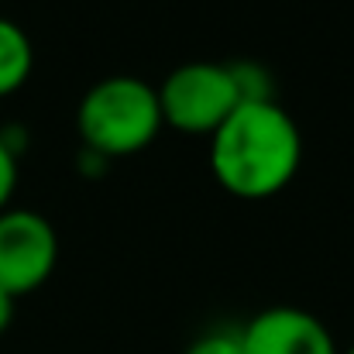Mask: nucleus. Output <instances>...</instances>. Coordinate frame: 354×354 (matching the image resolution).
Returning <instances> with one entry per match:
<instances>
[{
  "mask_svg": "<svg viewBox=\"0 0 354 354\" xmlns=\"http://www.w3.org/2000/svg\"><path fill=\"white\" fill-rule=\"evenodd\" d=\"M344 354H354V344H351V348H348V351H344Z\"/></svg>",
  "mask_w": 354,
  "mask_h": 354,
  "instance_id": "9d476101",
  "label": "nucleus"
},
{
  "mask_svg": "<svg viewBox=\"0 0 354 354\" xmlns=\"http://www.w3.org/2000/svg\"><path fill=\"white\" fill-rule=\"evenodd\" d=\"M59 261L55 227L35 210H3L0 214V289L28 296L41 289Z\"/></svg>",
  "mask_w": 354,
  "mask_h": 354,
  "instance_id": "20e7f679",
  "label": "nucleus"
},
{
  "mask_svg": "<svg viewBox=\"0 0 354 354\" xmlns=\"http://www.w3.org/2000/svg\"><path fill=\"white\" fill-rule=\"evenodd\" d=\"M14 189H17V158H14L10 145L0 138V214L7 210Z\"/></svg>",
  "mask_w": 354,
  "mask_h": 354,
  "instance_id": "6e6552de",
  "label": "nucleus"
},
{
  "mask_svg": "<svg viewBox=\"0 0 354 354\" xmlns=\"http://www.w3.org/2000/svg\"><path fill=\"white\" fill-rule=\"evenodd\" d=\"M210 145L217 183L241 200H268L282 193L303 162V134L275 100H241Z\"/></svg>",
  "mask_w": 354,
  "mask_h": 354,
  "instance_id": "f257e3e1",
  "label": "nucleus"
},
{
  "mask_svg": "<svg viewBox=\"0 0 354 354\" xmlns=\"http://www.w3.org/2000/svg\"><path fill=\"white\" fill-rule=\"evenodd\" d=\"M10 320H14V296L0 289V334L10 327Z\"/></svg>",
  "mask_w": 354,
  "mask_h": 354,
  "instance_id": "1a4fd4ad",
  "label": "nucleus"
},
{
  "mask_svg": "<svg viewBox=\"0 0 354 354\" xmlns=\"http://www.w3.org/2000/svg\"><path fill=\"white\" fill-rule=\"evenodd\" d=\"M183 354H248V351H244L241 330H210V334H200Z\"/></svg>",
  "mask_w": 354,
  "mask_h": 354,
  "instance_id": "0eeeda50",
  "label": "nucleus"
},
{
  "mask_svg": "<svg viewBox=\"0 0 354 354\" xmlns=\"http://www.w3.org/2000/svg\"><path fill=\"white\" fill-rule=\"evenodd\" d=\"M241 100H251L241 73L221 62H183L158 86L162 124L186 134H214Z\"/></svg>",
  "mask_w": 354,
  "mask_h": 354,
  "instance_id": "7ed1b4c3",
  "label": "nucleus"
},
{
  "mask_svg": "<svg viewBox=\"0 0 354 354\" xmlns=\"http://www.w3.org/2000/svg\"><path fill=\"white\" fill-rule=\"evenodd\" d=\"M86 148L100 158H124L145 151L162 124L158 90L138 76H107L93 83L76 111Z\"/></svg>",
  "mask_w": 354,
  "mask_h": 354,
  "instance_id": "f03ea898",
  "label": "nucleus"
},
{
  "mask_svg": "<svg viewBox=\"0 0 354 354\" xmlns=\"http://www.w3.org/2000/svg\"><path fill=\"white\" fill-rule=\"evenodd\" d=\"M248 354H341L324 320L299 306H268L241 327Z\"/></svg>",
  "mask_w": 354,
  "mask_h": 354,
  "instance_id": "39448f33",
  "label": "nucleus"
},
{
  "mask_svg": "<svg viewBox=\"0 0 354 354\" xmlns=\"http://www.w3.org/2000/svg\"><path fill=\"white\" fill-rule=\"evenodd\" d=\"M31 66H35L31 38L24 35L21 24L0 17V97L17 93L28 83Z\"/></svg>",
  "mask_w": 354,
  "mask_h": 354,
  "instance_id": "423d86ee",
  "label": "nucleus"
}]
</instances>
